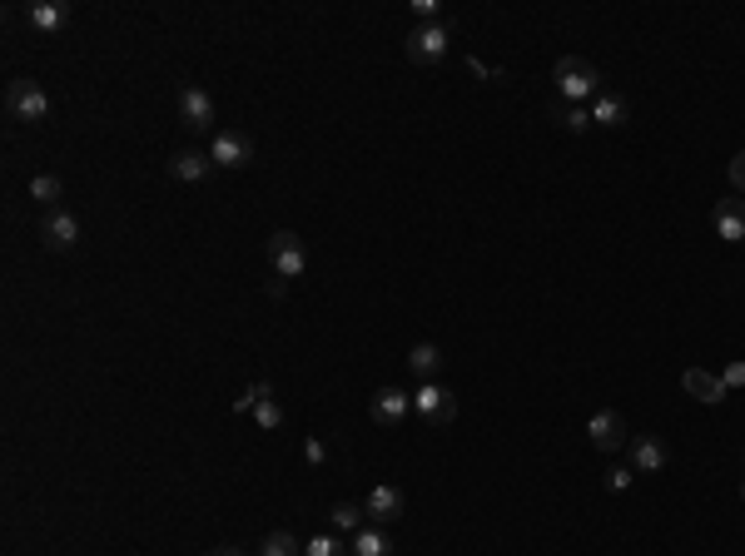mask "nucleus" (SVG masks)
Returning <instances> with one entry per match:
<instances>
[{
	"instance_id": "nucleus-23",
	"label": "nucleus",
	"mask_w": 745,
	"mask_h": 556,
	"mask_svg": "<svg viewBox=\"0 0 745 556\" xmlns=\"http://www.w3.org/2000/svg\"><path fill=\"white\" fill-rule=\"evenodd\" d=\"M259 556H303V542H298L294 532H269Z\"/></svg>"
},
{
	"instance_id": "nucleus-34",
	"label": "nucleus",
	"mask_w": 745,
	"mask_h": 556,
	"mask_svg": "<svg viewBox=\"0 0 745 556\" xmlns=\"http://www.w3.org/2000/svg\"><path fill=\"white\" fill-rule=\"evenodd\" d=\"M741 462H745V457H741Z\"/></svg>"
},
{
	"instance_id": "nucleus-12",
	"label": "nucleus",
	"mask_w": 745,
	"mask_h": 556,
	"mask_svg": "<svg viewBox=\"0 0 745 556\" xmlns=\"http://www.w3.org/2000/svg\"><path fill=\"white\" fill-rule=\"evenodd\" d=\"M681 388H686L696 403H711V408L731 398V388H726L721 373H711V368H686V373H681Z\"/></svg>"
},
{
	"instance_id": "nucleus-10",
	"label": "nucleus",
	"mask_w": 745,
	"mask_h": 556,
	"mask_svg": "<svg viewBox=\"0 0 745 556\" xmlns=\"http://www.w3.org/2000/svg\"><path fill=\"white\" fill-rule=\"evenodd\" d=\"M587 437H592L596 452H621L631 437H626V417L616 413V408H601V413H592V422H587Z\"/></svg>"
},
{
	"instance_id": "nucleus-7",
	"label": "nucleus",
	"mask_w": 745,
	"mask_h": 556,
	"mask_svg": "<svg viewBox=\"0 0 745 556\" xmlns=\"http://www.w3.org/2000/svg\"><path fill=\"white\" fill-rule=\"evenodd\" d=\"M40 244H45L50 254H70V249L80 244V219H75L70 209L45 214V219H40Z\"/></svg>"
},
{
	"instance_id": "nucleus-29",
	"label": "nucleus",
	"mask_w": 745,
	"mask_h": 556,
	"mask_svg": "<svg viewBox=\"0 0 745 556\" xmlns=\"http://www.w3.org/2000/svg\"><path fill=\"white\" fill-rule=\"evenodd\" d=\"M731 184H736V194L745 199V149L736 154V159H731Z\"/></svg>"
},
{
	"instance_id": "nucleus-5",
	"label": "nucleus",
	"mask_w": 745,
	"mask_h": 556,
	"mask_svg": "<svg viewBox=\"0 0 745 556\" xmlns=\"http://www.w3.org/2000/svg\"><path fill=\"white\" fill-rule=\"evenodd\" d=\"M413 413L423 417V422H433V427H447L457 417V398H452V388H443V383H418Z\"/></svg>"
},
{
	"instance_id": "nucleus-1",
	"label": "nucleus",
	"mask_w": 745,
	"mask_h": 556,
	"mask_svg": "<svg viewBox=\"0 0 745 556\" xmlns=\"http://www.w3.org/2000/svg\"><path fill=\"white\" fill-rule=\"evenodd\" d=\"M552 80H557V100H567V105H587L601 95V70L587 55H562L552 65Z\"/></svg>"
},
{
	"instance_id": "nucleus-32",
	"label": "nucleus",
	"mask_w": 745,
	"mask_h": 556,
	"mask_svg": "<svg viewBox=\"0 0 745 556\" xmlns=\"http://www.w3.org/2000/svg\"><path fill=\"white\" fill-rule=\"evenodd\" d=\"M209 556H244L239 547H219V552H209Z\"/></svg>"
},
{
	"instance_id": "nucleus-21",
	"label": "nucleus",
	"mask_w": 745,
	"mask_h": 556,
	"mask_svg": "<svg viewBox=\"0 0 745 556\" xmlns=\"http://www.w3.org/2000/svg\"><path fill=\"white\" fill-rule=\"evenodd\" d=\"M552 120H557L567 135H587V125H592V110H587V105H567V100H557V105H552Z\"/></svg>"
},
{
	"instance_id": "nucleus-20",
	"label": "nucleus",
	"mask_w": 745,
	"mask_h": 556,
	"mask_svg": "<svg viewBox=\"0 0 745 556\" xmlns=\"http://www.w3.org/2000/svg\"><path fill=\"white\" fill-rule=\"evenodd\" d=\"M348 552L353 556H393V542H388L383 527H363V532L348 542Z\"/></svg>"
},
{
	"instance_id": "nucleus-28",
	"label": "nucleus",
	"mask_w": 745,
	"mask_h": 556,
	"mask_svg": "<svg viewBox=\"0 0 745 556\" xmlns=\"http://www.w3.org/2000/svg\"><path fill=\"white\" fill-rule=\"evenodd\" d=\"M631 487V467H611L606 472V492H626Z\"/></svg>"
},
{
	"instance_id": "nucleus-6",
	"label": "nucleus",
	"mask_w": 745,
	"mask_h": 556,
	"mask_svg": "<svg viewBox=\"0 0 745 556\" xmlns=\"http://www.w3.org/2000/svg\"><path fill=\"white\" fill-rule=\"evenodd\" d=\"M209 159H214V169H249L254 164V139L244 130H219L214 144H209Z\"/></svg>"
},
{
	"instance_id": "nucleus-15",
	"label": "nucleus",
	"mask_w": 745,
	"mask_h": 556,
	"mask_svg": "<svg viewBox=\"0 0 745 556\" xmlns=\"http://www.w3.org/2000/svg\"><path fill=\"white\" fill-rule=\"evenodd\" d=\"M209 174H214V159H209V154H199V149L169 154V179H179V184H204Z\"/></svg>"
},
{
	"instance_id": "nucleus-11",
	"label": "nucleus",
	"mask_w": 745,
	"mask_h": 556,
	"mask_svg": "<svg viewBox=\"0 0 745 556\" xmlns=\"http://www.w3.org/2000/svg\"><path fill=\"white\" fill-rule=\"evenodd\" d=\"M408 413H413V393H403V388H393V383L368 398V417H373L378 427H398Z\"/></svg>"
},
{
	"instance_id": "nucleus-31",
	"label": "nucleus",
	"mask_w": 745,
	"mask_h": 556,
	"mask_svg": "<svg viewBox=\"0 0 745 556\" xmlns=\"http://www.w3.org/2000/svg\"><path fill=\"white\" fill-rule=\"evenodd\" d=\"M264 288H269V298H284V293H289V283H284V278H279V274L269 278V283H264Z\"/></svg>"
},
{
	"instance_id": "nucleus-24",
	"label": "nucleus",
	"mask_w": 745,
	"mask_h": 556,
	"mask_svg": "<svg viewBox=\"0 0 745 556\" xmlns=\"http://www.w3.org/2000/svg\"><path fill=\"white\" fill-rule=\"evenodd\" d=\"M269 398H274V383H264V378H259V383H249V388H244V398H234V413H254V408H259V403H269Z\"/></svg>"
},
{
	"instance_id": "nucleus-33",
	"label": "nucleus",
	"mask_w": 745,
	"mask_h": 556,
	"mask_svg": "<svg viewBox=\"0 0 745 556\" xmlns=\"http://www.w3.org/2000/svg\"><path fill=\"white\" fill-rule=\"evenodd\" d=\"M741 502H745V482H741Z\"/></svg>"
},
{
	"instance_id": "nucleus-4",
	"label": "nucleus",
	"mask_w": 745,
	"mask_h": 556,
	"mask_svg": "<svg viewBox=\"0 0 745 556\" xmlns=\"http://www.w3.org/2000/svg\"><path fill=\"white\" fill-rule=\"evenodd\" d=\"M269 264H274V274L284 278V283L308 269V249H303V239H298L294 229H279V234H269Z\"/></svg>"
},
{
	"instance_id": "nucleus-16",
	"label": "nucleus",
	"mask_w": 745,
	"mask_h": 556,
	"mask_svg": "<svg viewBox=\"0 0 745 556\" xmlns=\"http://www.w3.org/2000/svg\"><path fill=\"white\" fill-rule=\"evenodd\" d=\"M716 234L726 244H745V199H721L716 204Z\"/></svg>"
},
{
	"instance_id": "nucleus-27",
	"label": "nucleus",
	"mask_w": 745,
	"mask_h": 556,
	"mask_svg": "<svg viewBox=\"0 0 745 556\" xmlns=\"http://www.w3.org/2000/svg\"><path fill=\"white\" fill-rule=\"evenodd\" d=\"M303 462H308V467H323V462H328V447H323V437H303Z\"/></svg>"
},
{
	"instance_id": "nucleus-3",
	"label": "nucleus",
	"mask_w": 745,
	"mask_h": 556,
	"mask_svg": "<svg viewBox=\"0 0 745 556\" xmlns=\"http://www.w3.org/2000/svg\"><path fill=\"white\" fill-rule=\"evenodd\" d=\"M408 60L413 65H443L447 50H452V25L447 20H428V25H413L408 40H403Z\"/></svg>"
},
{
	"instance_id": "nucleus-9",
	"label": "nucleus",
	"mask_w": 745,
	"mask_h": 556,
	"mask_svg": "<svg viewBox=\"0 0 745 556\" xmlns=\"http://www.w3.org/2000/svg\"><path fill=\"white\" fill-rule=\"evenodd\" d=\"M179 120H184L189 130H214V120H219L214 95H209L204 85H184V90H179Z\"/></svg>"
},
{
	"instance_id": "nucleus-13",
	"label": "nucleus",
	"mask_w": 745,
	"mask_h": 556,
	"mask_svg": "<svg viewBox=\"0 0 745 556\" xmlns=\"http://www.w3.org/2000/svg\"><path fill=\"white\" fill-rule=\"evenodd\" d=\"M25 25L40 30V35H55V30L70 25V5L65 0H30L25 5Z\"/></svg>"
},
{
	"instance_id": "nucleus-26",
	"label": "nucleus",
	"mask_w": 745,
	"mask_h": 556,
	"mask_svg": "<svg viewBox=\"0 0 745 556\" xmlns=\"http://www.w3.org/2000/svg\"><path fill=\"white\" fill-rule=\"evenodd\" d=\"M254 422H259L264 432H274V427H284V408L269 398V403H259V408H254Z\"/></svg>"
},
{
	"instance_id": "nucleus-22",
	"label": "nucleus",
	"mask_w": 745,
	"mask_h": 556,
	"mask_svg": "<svg viewBox=\"0 0 745 556\" xmlns=\"http://www.w3.org/2000/svg\"><path fill=\"white\" fill-rule=\"evenodd\" d=\"M328 522H333L338 532H348V537H358V532L368 527V512H363V507H353V502H333V512H328Z\"/></svg>"
},
{
	"instance_id": "nucleus-14",
	"label": "nucleus",
	"mask_w": 745,
	"mask_h": 556,
	"mask_svg": "<svg viewBox=\"0 0 745 556\" xmlns=\"http://www.w3.org/2000/svg\"><path fill=\"white\" fill-rule=\"evenodd\" d=\"M626 447H631V467H636V472H661V467L671 462V447H666V437H651V432H641V437H631Z\"/></svg>"
},
{
	"instance_id": "nucleus-18",
	"label": "nucleus",
	"mask_w": 745,
	"mask_h": 556,
	"mask_svg": "<svg viewBox=\"0 0 745 556\" xmlns=\"http://www.w3.org/2000/svg\"><path fill=\"white\" fill-rule=\"evenodd\" d=\"M408 368H413L418 383H433L438 368H443V348H438V343H418V348L408 353Z\"/></svg>"
},
{
	"instance_id": "nucleus-19",
	"label": "nucleus",
	"mask_w": 745,
	"mask_h": 556,
	"mask_svg": "<svg viewBox=\"0 0 745 556\" xmlns=\"http://www.w3.org/2000/svg\"><path fill=\"white\" fill-rule=\"evenodd\" d=\"M30 199L55 214V204L65 199V179H60V174H35V179H30Z\"/></svg>"
},
{
	"instance_id": "nucleus-30",
	"label": "nucleus",
	"mask_w": 745,
	"mask_h": 556,
	"mask_svg": "<svg viewBox=\"0 0 745 556\" xmlns=\"http://www.w3.org/2000/svg\"><path fill=\"white\" fill-rule=\"evenodd\" d=\"M721 383H726V388H745V363H731V368L721 373Z\"/></svg>"
},
{
	"instance_id": "nucleus-8",
	"label": "nucleus",
	"mask_w": 745,
	"mask_h": 556,
	"mask_svg": "<svg viewBox=\"0 0 745 556\" xmlns=\"http://www.w3.org/2000/svg\"><path fill=\"white\" fill-rule=\"evenodd\" d=\"M403 507H408V497H403V487H393V482H383V487H373V492L363 497L368 527H393V522L403 517Z\"/></svg>"
},
{
	"instance_id": "nucleus-17",
	"label": "nucleus",
	"mask_w": 745,
	"mask_h": 556,
	"mask_svg": "<svg viewBox=\"0 0 745 556\" xmlns=\"http://www.w3.org/2000/svg\"><path fill=\"white\" fill-rule=\"evenodd\" d=\"M631 120V110H626V100L621 95H611V90H601L592 100V125H601V130H621Z\"/></svg>"
},
{
	"instance_id": "nucleus-25",
	"label": "nucleus",
	"mask_w": 745,
	"mask_h": 556,
	"mask_svg": "<svg viewBox=\"0 0 745 556\" xmlns=\"http://www.w3.org/2000/svg\"><path fill=\"white\" fill-rule=\"evenodd\" d=\"M303 556H353L343 537H308L303 542Z\"/></svg>"
},
{
	"instance_id": "nucleus-2",
	"label": "nucleus",
	"mask_w": 745,
	"mask_h": 556,
	"mask_svg": "<svg viewBox=\"0 0 745 556\" xmlns=\"http://www.w3.org/2000/svg\"><path fill=\"white\" fill-rule=\"evenodd\" d=\"M5 115L20 120V125H40V120H50V95H45V85L30 80V75L10 80V85H5Z\"/></svg>"
}]
</instances>
